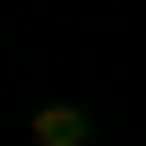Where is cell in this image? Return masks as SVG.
Wrapping results in <instances>:
<instances>
[{"label": "cell", "mask_w": 146, "mask_h": 146, "mask_svg": "<svg viewBox=\"0 0 146 146\" xmlns=\"http://www.w3.org/2000/svg\"><path fill=\"white\" fill-rule=\"evenodd\" d=\"M35 137H43V146H69V137H78V112H60V103L35 112Z\"/></svg>", "instance_id": "6da1fadb"}]
</instances>
